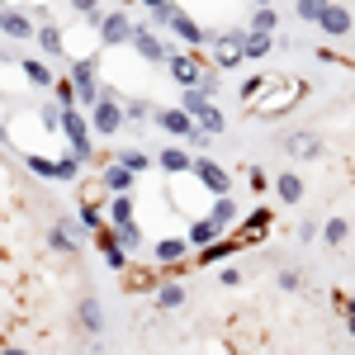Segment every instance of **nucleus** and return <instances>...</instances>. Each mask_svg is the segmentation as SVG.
<instances>
[{
	"instance_id": "49530a36",
	"label": "nucleus",
	"mask_w": 355,
	"mask_h": 355,
	"mask_svg": "<svg viewBox=\"0 0 355 355\" xmlns=\"http://www.w3.org/2000/svg\"><path fill=\"white\" fill-rule=\"evenodd\" d=\"M142 5H147V10H162V5H171V0H142Z\"/></svg>"
},
{
	"instance_id": "bb28decb",
	"label": "nucleus",
	"mask_w": 355,
	"mask_h": 355,
	"mask_svg": "<svg viewBox=\"0 0 355 355\" xmlns=\"http://www.w3.org/2000/svg\"><path fill=\"white\" fill-rule=\"evenodd\" d=\"M38 48H43L48 57L67 53V33H62V24H43V28H38Z\"/></svg>"
},
{
	"instance_id": "412c9836",
	"label": "nucleus",
	"mask_w": 355,
	"mask_h": 355,
	"mask_svg": "<svg viewBox=\"0 0 355 355\" xmlns=\"http://www.w3.org/2000/svg\"><path fill=\"white\" fill-rule=\"evenodd\" d=\"M275 194H279V204H299L308 194V185H303L299 171H284V175H275Z\"/></svg>"
},
{
	"instance_id": "2f4dec72",
	"label": "nucleus",
	"mask_w": 355,
	"mask_h": 355,
	"mask_svg": "<svg viewBox=\"0 0 355 355\" xmlns=\"http://www.w3.org/2000/svg\"><path fill=\"white\" fill-rule=\"evenodd\" d=\"M110 227H114V237L128 246V251H137V246H142V227H137L133 218H128V223H110Z\"/></svg>"
},
{
	"instance_id": "9d476101",
	"label": "nucleus",
	"mask_w": 355,
	"mask_h": 355,
	"mask_svg": "<svg viewBox=\"0 0 355 355\" xmlns=\"http://www.w3.org/2000/svg\"><path fill=\"white\" fill-rule=\"evenodd\" d=\"M71 81L81 90V110H95V100H100L105 90L95 85V62H90V57H76V62H71Z\"/></svg>"
},
{
	"instance_id": "20e7f679",
	"label": "nucleus",
	"mask_w": 355,
	"mask_h": 355,
	"mask_svg": "<svg viewBox=\"0 0 355 355\" xmlns=\"http://www.w3.org/2000/svg\"><path fill=\"white\" fill-rule=\"evenodd\" d=\"M279 147H284V157H294V162H318L322 157V137L313 133V128H294V133L279 137Z\"/></svg>"
},
{
	"instance_id": "6ab92c4d",
	"label": "nucleus",
	"mask_w": 355,
	"mask_h": 355,
	"mask_svg": "<svg viewBox=\"0 0 355 355\" xmlns=\"http://www.w3.org/2000/svg\"><path fill=\"white\" fill-rule=\"evenodd\" d=\"M152 294H157V308H162V313H175V308H185V299H190V289L175 284V279H162Z\"/></svg>"
},
{
	"instance_id": "f704fd0d",
	"label": "nucleus",
	"mask_w": 355,
	"mask_h": 355,
	"mask_svg": "<svg viewBox=\"0 0 355 355\" xmlns=\"http://www.w3.org/2000/svg\"><path fill=\"white\" fill-rule=\"evenodd\" d=\"M133 218V194H114L110 204V223H128Z\"/></svg>"
},
{
	"instance_id": "e433bc0d",
	"label": "nucleus",
	"mask_w": 355,
	"mask_h": 355,
	"mask_svg": "<svg viewBox=\"0 0 355 355\" xmlns=\"http://www.w3.org/2000/svg\"><path fill=\"white\" fill-rule=\"evenodd\" d=\"M114 162H123V166H133L137 175H142V171H147V166H152V157H147V152H137V147H128V152H119V157H114Z\"/></svg>"
},
{
	"instance_id": "a18cd8bd",
	"label": "nucleus",
	"mask_w": 355,
	"mask_h": 355,
	"mask_svg": "<svg viewBox=\"0 0 355 355\" xmlns=\"http://www.w3.org/2000/svg\"><path fill=\"white\" fill-rule=\"evenodd\" d=\"M313 237H318V223L303 218V223H299V242H313Z\"/></svg>"
},
{
	"instance_id": "dca6fc26",
	"label": "nucleus",
	"mask_w": 355,
	"mask_h": 355,
	"mask_svg": "<svg viewBox=\"0 0 355 355\" xmlns=\"http://www.w3.org/2000/svg\"><path fill=\"white\" fill-rule=\"evenodd\" d=\"M76 327L90 331V336H100V331H105V308H100L95 294H85V299L76 303Z\"/></svg>"
},
{
	"instance_id": "39448f33",
	"label": "nucleus",
	"mask_w": 355,
	"mask_h": 355,
	"mask_svg": "<svg viewBox=\"0 0 355 355\" xmlns=\"http://www.w3.org/2000/svg\"><path fill=\"white\" fill-rule=\"evenodd\" d=\"M152 119H157V123H162V128H166L171 137H185V142L204 133V128H199V119H194V114L185 110V105H171V110H157Z\"/></svg>"
},
{
	"instance_id": "79ce46f5",
	"label": "nucleus",
	"mask_w": 355,
	"mask_h": 355,
	"mask_svg": "<svg viewBox=\"0 0 355 355\" xmlns=\"http://www.w3.org/2000/svg\"><path fill=\"white\" fill-rule=\"evenodd\" d=\"M218 284L237 289V284H242V270H237V266H223V270H218Z\"/></svg>"
},
{
	"instance_id": "2eb2a0df",
	"label": "nucleus",
	"mask_w": 355,
	"mask_h": 355,
	"mask_svg": "<svg viewBox=\"0 0 355 355\" xmlns=\"http://www.w3.org/2000/svg\"><path fill=\"white\" fill-rule=\"evenodd\" d=\"M270 223H275L270 209H251V214H246V223L237 227V232H232V237H237L242 246H251V242H261V237L270 232Z\"/></svg>"
},
{
	"instance_id": "a211bd4d",
	"label": "nucleus",
	"mask_w": 355,
	"mask_h": 355,
	"mask_svg": "<svg viewBox=\"0 0 355 355\" xmlns=\"http://www.w3.org/2000/svg\"><path fill=\"white\" fill-rule=\"evenodd\" d=\"M190 246H194L190 237H162V242L152 246V256H157V266H180Z\"/></svg>"
},
{
	"instance_id": "c85d7f7f",
	"label": "nucleus",
	"mask_w": 355,
	"mask_h": 355,
	"mask_svg": "<svg viewBox=\"0 0 355 355\" xmlns=\"http://www.w3.org/2000/svg\"><path fill=\"white\" fill-rule=\"evenodd\" d=\"M218 237H223V227L214 218H194L190 223V242L194 246H209V242H218Z\"/></svg>"
},
{
	"instance_id": "f257e3e1",
	"label": "nucleus",
	"mask_w": 355,
	"mask_h": 355,
	"mask_svg": "<svg viewBox=\"0 0 355 355\" xmlns=\"http://www.w3.org/2000/svg\"><path fill=\"white\" fill-rule=\"evenodd\" d=\"M303 95H308V85H303L299 76H270L266 95H261V100L251 105V114H256V119H279V114L294 110Z\"/></svg>"
},
{
	"instance_id": "c9c22d12",
	"label": "nucleus",
	"mask_w": 355,
	"mask_h": 355,
	"mask_svg": "<svg viewBox=\"0 0 355 355\" xmlns=\"http://www.w3.org/2000/svg\"><path fill=\"white\" fill-rule=\"evenodd\" d=\"M275 24H279V15H275L270 5H256V15H251L246 28H266V33H275Z\"/></svg>"
},
{
	"instance_id": "a19ab883",
	"label": "nucleus",
	"mask_w": 355,
	"mask_h": 355,
	"mask_svg": "<svg viewBox=\"0 0 355 355\" xmlns=\"http://www.w3.org/2000/svg\"><path fill=\"white\" fill-rule=\"evenodd\" d=\"M123 110H128V119H133V123H142V119H152V105H147V100H128V105H123Z\"/></svg>"
},
{
	"instance_id": "a878e982",
	"label": "nucleus",
	"mask_w": 355,
	"mask_h": 355,
	"mask_svg": "<svg viewBox=\"0 0 355 355\" xmlns=\"http://www.w3.org/2000/svg\"><path fill=\"white\" fill-rule=\"evenodd\" d=\"M237 237H232V242H209V246H199V256H194V266H218L223 256H232V251H237Z\"/></svg>"
},
{
	"instance_id": "58836bf2",
	"label": "nucleus",
	"mask_w": 355,
	"mask_h": 355,
	"mask_svg": "<svg viewBox=\"0 0 355 355\" xmlns=\"http://www.w3.org/2000/svg\"><path fill=\"white\" fill-rule=\"evenodd\" d=\"M199 128H204V133H209V137H218L223 128H227V119H223L218 110H209V114H204V119H199Z\"/></svg>"
},
{
	"instance_id": "6e6552de",
	"label": "nucleus",
	"mask_w": 355,
	"mask_h": 355,
	"mask_svg": "<svg viewBox=\"0 0 355 355\" xmlns=\"http://www.w3.org/2000/svg\"><path fill=\"white\" fill-rule=\"evenodd\" d=\"M81 232L85 227H76L71 218H57L48 227V246H53L57 256H81Z\"/></svg>"
},
{
	"instance_id": "cd10ccee",
	"label": "nucleus",
	"mask_w": 355,
	"mask_h": 355,
	"mask_svg": "<svg viewBox=\"0 0 355 355\" xmlns=\"http://www.w3.org/2000/svg\"><path fill=\"white\" fill-rule=\"evenodd\" d=\"M76 218H81L85 237H95V232H105V227H110V223H105V214H100V204H95V199H85V204H81V214H76Z\"/></svg>"
},
{
	"instance_id": "4be33fe9",
	"label": "nucleus",
	"mask_w": 355,
	"mask_h": 355,
	"mask_svg": "<svg viewBox=\"0 0 355 355\" xmlns=\"http://www.w3.org/2000/svg\"><path fill=\"white\" fill-rule=\"evenodd\" d=\"M157 166H162L166 175H185V171H194V157L185 147H166L162 157H157Z\"/></svg>"
},
{
	"instance_id": "4c0bfd02",
	"label": "nucleus",
	"mask_w": 355,
	"mask_h": 355,
	"mask_svg": "<svg viewBox=\"0 0 355 355\" xmlns=\"http://www.w3.org/2000/svg\"><path fill=\"white\" fill-rule=\"evenodd\" d=\"M246 185H251V190H256V194H266V190H270V185H275V180H270V175H266V171H261V166H246Z\"/></svg>"
},
{
	"instance_id": "393cba45",
	"label": "nucleus",
	"mask_w": 355,
	"mask_h": 355,
	"mask_svg": "<svg viewBox=\"0 0 355 355\" xmlns=\"http://www.w3.org/2000/svg\"><path fill=\"white\" fill-rule=\"evenodd\" d=\"M270 48H275V33H266V28H246V62H261Z\"/></svg>"
},
{
	"instance_id": "5701e85b",
	"label": "nucleus",
	"mask_w": 355,
	"mask_h": 355,
	"mask_svg": "<svg viewBox=\"0 0 355 355\" xmlns=\"http://www.w3.org/2000/svg\"><path fill=\"white\" fill-rule=\"evenodd\" d=\"M28 76V85H38V90H48V85H57V76H53V67L43 62V57H24V67H19Z\"/></svg>"
},
{
	"instance_id": "b1692460",
	"label": "nucleus",
	"mask_w": 355,
	"mask_h": 355,
	"mask_svg": "<svg viewBox=\"0 0 355 355\" xmlns=\"http://www.w3.org/2000/svg\"><path fill=\"white\" fill-rule=\"evenodd\" d=\"M270 76L275 71H261V76H246L242 85H237V100H242V110H251L261 95H266V85H270Z\"/></svg>"
},
{
	"instance_id": "aec40b11",
	"label": "nucleus",
	"mask_w": 355,
	"mask_h": 355,
	"mask_svg": "<svg viewBox=\"0 0 355 355\" xmlns=\"http://www.w3.org/2000/svg\"><path fill=\"white\" fill-rule=\"evenodd\" d=\"M0 28H5V38H10V43H15V38H28V33H38V28H33V19H28L24 10H15V5L0 15Z\"/></svg>"
},
{
	"instance_id": "ea45409f",
	"label": "nucleus",
	"mask_w": 355,
	"mask_h": 355,
	"mask_svg": "<svg viewBox=\"0 0 355 355\" xmlns=\"http://www.w3.org/2000/svg\"><path fill=\"white\" fill-rule=\"evenodd\" d=\"M299 289H303L299 270H279V294H299Z\"/></svg>"
},
{
	"instance_id": "f3484780",
	"label": "nucleus",
	"mask_w": 355,
	"mask_h": 355,
	"mask_svg": "<svg viewBox=\"0 0 355 355\" xmlns=\"http://www.w3.org/2000/svg\"><path fill=\"white\" fill-rule=\"evenodd\" d=\"M133 166H123V162H110L105 166V175H100V185L105 190H114V194H133Z\"/></svg>"
},
{
	"instance_id": "0eeeda50",
	"label": "nucleus",
	"mask_w": 355,
	"mask_h": 355,
	"mask_svg": "<svg viewBox=\"0 0 355 355\" xmlns=\"http://www.w3.org/2000/svg\"><path fill=\"white\" fill-rule=\"evenodd\" d=\"M133 53L142 57V62H152V67H166V62H171V48L157 38V28H152V24H137L133 28Z\"/></svg>"
},
{
	"instance_id": "7ed1b4c3",
	"label": "nucleus",
	"mask_w": 355,
	"mask_h": 355,
	"mask_svg": "<svg viewBox=\"0 0 355 355\" xmlns=\"http://www.w3.org/2000/svg\"><path fill=\"white\" fill-rule=\"evenodd\" d=\"M128 123V110H123V100L114 95V90H105L100 100H95V110H90V128L100 137H114L119 128Z\"/></svg>"
},
{
	"instance_id": "ddd939ff",
	"label": "nucleus",
	"mask_w": 355,
	"mask_h": 355,
	"mask_svg": "<svg viewBox=\"0 0 355 355\" xmlns=\"http://www.w3.org/2000/svg\"><path fill=\"white\" fill-rule=\"evenodd\" d=\"M95 246H100V256H105V266H110V270H119V275L128 270V246L114 237V227L95 232Z\"/></svg>"
},
{
	"instance_id": "c756f323",
	"label": "nucleus",
	"mask_w": 355,
	"mask_h": 355,
	"mask_svg": "<svg viewBox=\"0 0 355 355\" xmlns=\"http://www.w3.org/2000/svg\"><path fill=\"white\" fill-rule=\"evenodd\" d=\"M209 218L218 223L223 232H232V223H237V204H232V194H223L218 204H214V209H209Z\"/></svg>"
},
{
	"instance_id": "f03ea898",
	"label": "nucleus",
	"mask_w": 355,
	"mask_h": 355,
	"mask_svg": "<svg viewBox=\"0 0 355 355\" xmlns=\"http://www.w3.org/2000/svg\"><path fill=\"white\" fill-rule=\"evenodd\" d=\"M209 62H214L218 71L242 67V62H246V28H218L214 43H209Z\"/></svg>"
},
{
	"instance_id": "423d86ee",
	"label": "nucleus",
	"mask_w": 355,
	"mask_h": 355,
	"mask_svg": "<svg viewBox=\"0 0 355 355\" xmlns=\"http://www.w3.org/2000/svg\"><path fill=\"white\" fill-rule=\"evenodd\" d=\"M190 175H194V180H199L209 194H214V199L232 194V175H227L218 162H209V157H194V171H190Z\"/></svg>"
},
{
	"instance_id": "c03bdc74",
	"label": "nucleus",
	"mask_w": 355,
	"mask_h": 355,
	"mask_svg": "<svg viewBox=\"0 0 355 355\" xmlns=\"http://www.w3.org/2000/svg\"><path fill=\"white\" fill-rule=\"evenodd\" d=\"M76 15H100V0H71Z\"/></svg>"
},
{
	"instance_id": "4468645a",
	"label": "nucleus",
	"mask_w": 355,
	"mask_h": 355,
	"mask_svg": "<svg viewBox=\"0 0 355 355\" xmlns=\"http://www.w3.org/2000/svg\"><path fill=\"white\" fill-rule=\"evenodd\" d=\"M318 28L327 33V38H346L355 28V19H351V10L346 5H336V0H327V10H322V19H318Z\"/></svg>"
},
{
	"instance_id": "1a4fd4ad",
	"label": "nucleus",
	"mask_w": 355,
	"mask_h": 355,
	"mask_svg": "<svg viewBox=\"0 0 355 355\" xmlns=\"http://www.w3.org/2000/svg\"><path fill=\"white\" fill-rule=\"evenodd\" d=\"M166 67H171V76H175V85H180V90L204 85V71H209V67H204L194 53H171V62H166Z\"/></svg>"
},
{
	"instance_id": "9b49d317",
	"label": "nucleus",
	"mask_w": 355,
	"mask_h": 355,
	"mask_svg": "<svg viewBox=\"0 0 355 355\" xmlns=\"http://www.w3.org/2000/svg\"><path fill=\"white\" fill-rule=\"evenodd\" d=\"M133 19L123 15V10H114L105 15V24H100V48H123V43H133Z\"/></svg>"
},
{
	"instance_id": "37998d69",
	"label": "nucleus",
	"mask_w": 355,
	"mask_h": 355,
	"mask_svg": "<svg viewBox=\"0 0 355 355\" xmlns=\"http://www.w3.org/2000/svg\"><path fill=\"white\" fill-rule=\"evenodd\" d=\"M336 308L346 313V331H355V299H336Z\"/></svg>"
},
{
	"instance_id": "72a5a7b5",
	"label": "nucleus",
	"mask_w": 355,
	"mask_h": 355,
	"mask_svg": "<svg viewBox=\"0 0 355 355\" xmlns=\"http://www.w3.org/2000/svg\"><path fill=\"white\" fill-rule=\"evenodd\" d=\"M322 10H327V0H294V15L308 19V24H318V19H322Z\"/></svg>"
},
{
	"instance_id": "473e14b6",
	"label": "nucleus",
	"mask_w": 355,
	"mask_h": 355,
	"mask_svg": "<svg viewBox=\"0 0 355 355\" xmlns=\"http://www.w3.org/2000/svg\"><path fill=\"white\" fill-rule=\"evenodd\" d=\"M24 166L43 180H62V162H48V157H24Z\"/></svg>"
},
{
	"instance_id": "7c9ffc66",
	"label": "nucleus",
	"mask_w": 355,
	"mask_h": 355,
	"mask_svg": "<svg viewBox=\"0 0 355 355\" xmlns=\"http://www.w3.org/2000/svg\"><path fill=\"white\" fill-rule=\"evenodd\" d=\"M346 237H351V218H327L322 223V242L327 246H341Z\"/></svg>"
},
{
	"instance_id": "f8f14e48",
	"label": "nucleus",
	"mask_w": 355,
	"mask_h": 355,
	"mask_svg": "<svg viewBox=\"0 0 355 355\" xmlns=\"http://www.w3.org/2000/svg\"><path fill=\"white\" fill-rule=\"evenodd\" d=\"M171 33H175V38H180V43H190V48H209V43H214V38H209V33H204V28L194 24L190 15H185V10H180V5H175V10H171Z\"/></svg>"
},
{
	"instance_id": "09e8293b",
	"label": "nucleus",
	"mask_w": 355,
	"mask_h": 355,
	"mask_svg": "<svg viewBox=\"0 0 355 355\" xmlns=\"http://www.w3.org/2000/svg\"><path fill=\"white\" fill-rule=\"evenodd\" d=\"M256 5H270V0H256Z\"/></svg>"
},
{
	"instance_id": "de8ad7c7",
	"label": "nucleus",
	"mask_w": 355,
	"mask_h": 355,
	"mask_svg": "<svg viewBox=\"0 0 355 355\" xmlns=\"http://www.w3.org/2000/svg\"><path fill=\"white\" fill-rule=\"evenodd\" d=\"M5 355H28V351H19V346H5Z\"/></svg>"
}]
</instances>
